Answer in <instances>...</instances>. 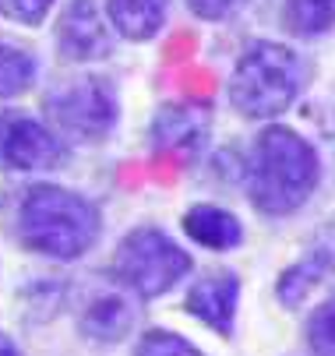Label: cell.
<instances>
[{"mask_svg":"<svg viewBox=\"0 0 335 356\" xmlns=\"http://www.w3.org/2000/svg\"><path fill=\"white\" fill-rule=\"evenodd\" d=\"M183 229L190 240H198L202 247H212V250H229L244 240L240 219L215 205H195L183 216Z\"/></svg>","mask_w":335,"mask_h":356,"instance_id":"obj_12","label":"cell"},{"mask_svg":"<svg viewBox=\"0 0 335 356\" xmlns=\"http://www.w3.org/2000/svg\"><path fill=\"white\" fill-rule=\"evenodd\" d=\"M304 64L282 42H251L229 74V103L240 117L268 120L293 106Z\"/></svg>","mask_w":335,"mask_h":356,"instance_id":"obj_3","label":"cell"},{"mask_svg":"<svg viewBox=\"0 0 335 356\" xmlns=\"http://www.w3.org/2000/svg\"><path fill=\"white\" fill-rule=\"evenodd\" d=\"M318 187L314 148L290 127H265L251 152L247 194L268 216L297 212Z\"/></svg>","mask_w":335,"mask_h":356,"instance_id":"obj_1","label":"cell"},{"mask_svg":"<svg viewBox=\"0 0 335 356\" xmlns=\"http://www.w3.org/2000/svg\"><path fill=\"white\" fill-rule=\"evenodd\" d=\"M64 159L60 141L22 110L0 113V166L15 173L50 170Z\"/></svg>","mask_w":335,"mask_h":356,"instance_id":"obj_6","label":"cell"},{"mask_svg":"<svg viewBox=\"0 0 335 356\" xmlns=\"http://www.w3.org/2000/svg\"><path fill=\"white\" fill-rule=\"evenodd\" d=\"M106 11H110L113 29L124 39L145 42V39H152L163 29L166 11H170V0H110Z\"/></svg>","mask_w":335,"mask_h":356,"instance_id":"obj_10","label":"cell"},{"mask_svg":"<svg viewBox=\"0 0 335 356\" xmlns=\"http://www.w3.org/2000/svg\"><path fill=\"white\" fill-rule=\"evenodd\" d=\"M50 8H54V0H0V15L11 22H22V25H42Z\"/></svg>","mask_w":335,"mask_h":356,"instance_id":"obj_18","label":"cell"},{"mask_svg":"<svg viewBox=\"0 0 335 356\" xmlns=\"http://www.w3.org/2000/svg\"><path fill=\"white\" fill-rule=\"evenodd\" d=\"M22 243L57 261H74L99 240V212L74 191L35 184L18 205Z\"/></svg>","mask_w":335,"mask_h":356,"instance_id":"obj_2","label":"cell"},{"mask_svg":"<svg viewBox=\"0 0 335 356\" xmlns=\"http://www.w3.org/2000/svg\"><path fill=\"white\" fill-rule=\"evenodd\" d=\"M282 25L293 35H321L335 25V0H282Z\"/></svg>","mask_w":335,"mask_h":356,"instance_id":"obj_14","label":"cell"},{"mask_svg":"<svg viewBox=\"0 0 335 356\" xmlns=\"http://www.w3.org/2000/svg\"><path fill=\"white\" fill-rule=\"evenodd\" d=\"M307 339L318 356H335V300L321 303L307 321Z\"/></svg>","mask_w":335,"mask_h":356,"instance_id":"obj_16","label":"cell"},{"mask_svg":"<svg viewBox=\"0 0 335 356\" xmlns=\"http://www.w3.org/2000/svg\"><path fill=\"white\" fill-rule=\"evenodd\" d=\"M131 321H134V314L127 307V300H120L117 293H103L85 307L81 332L92 335L95 342H120L131 332Z\"/></svg>","mask_w":335,"mask_h":356,"instance_id":"obj_13","label":"cell"},{"mask_svg":"<svg viewBox=\"0 0 335 356\" xmlns=\"http://www.w3.org/2000/svg\"><path fill=\"white\" fill-rule=\"evenodd\" d=\"M0 356H18V349H15V346L4 339V335H0Z\"/></svg>","mask_w":335,"mask_h":356,"instance_id":"obj_20","label":"cell"},{"mask_svg":"<svg viewBox=\"0 0 335 356\" xmlns=\"http://www.w3.org/2000/svg\"><path fill=\"white\" fill-rule=\"evenodd\" d=\"M134 356H202V353L173 332H145Z\"/></svg>","mask_w":335,"mask_h":356,"instance_id":"obj_17","label":"cell"},{"mask_svg":"<svg viewBox=\"0 0 335 356\" xmlns=\"http://www.w3.org/2000/svg\"><path fill=\"white\" fill-rule=\"evenodd\" d=\"M209 141V113L195 106H163L152 120V145L170 156H198Z\"/></svg>","mask_w":335,"mask_h":356,"instance_id":"obj_9","label":"cell"},{"mask_svg":"<svg viewBox=\"0 0 335 356\" xmlns=\"http://www.w3.org/2000/svg\"><path fill=\"white\" fill-rule=\"evenodd\" d=\"M46 113L74 138H103L117 124V95L103 78H74L46 95Z\"/></svg>","mask_w":335,"mask_h":356,"instance_id":"obj_5","label":"cell"},{"mask_svg":"<svg viewBox=\"0 0 335 356\" xmlns=\"http://www.w3.org/2000/svg\"><path fill=\"white\" fill-rule=\"evenodd\" d=\"M32 78H35L32 57L22 54V49H15V46H4V42H0V99L25 92Z\"/></svg>","mask_w":335,"mask_h":356,"instance_id":"obj_15","label":"cell"},{"mask_svg":"<svg viewBox=\"0 0 335 356\" xmlns=\"http://www.w3.org/2000/svg\"><path fill=\"white\" fill-rule=\"evenodd\" d=\"M57 46L71 60H99L113 49V35L95 0H71L57 25Z\"/></svg>","mask_w":335,"mask_h":356,"instance_id":"obj_7","label":"cell"},{"mask_svg":"<svg viewBox=\"0 0 335 356\" xmlns=\"http://www.w3.org/2000/svg\"><path fill=\"white\" fill-rule=\"evenodd\" d=\"M190 272V258L156 226L131 229L113 254V279L134 289L141 300L163 296Z\"/></svg>","mask_w":335,"mask_h":356,"instance_id":"obj_4","label":"cell"},{"mask_svg":"<svg viewBox=\"0 0 335 356\" xmlns=\"http://www.w3.org/2000/svg\"><path fill=\"white\" fill-rule=\"evenodd\" d=\"M335 272V236H328L321 247H314L311 258H304L300 265H293L290 272H282L279 275V300L282 303H290V307H300L304 296L328 275Z\"/></svg>","mask_w":335,"mask_h":356,"instance_id":"obj_11","label":"cell"},{"mask_svg":"<svg viewBox=\"0 0 335 356\" xmlns=\"http://www.w3.org/2000/svg\"><path fill=\"white\" fill-rule=\"evenodd\" d=\"M187 8L205 22H219V18H229L233 11H240L244 0H187Z\"/></svg>","mask_w":335,"mask_h":356,"instance_id":"obj_19","label":"cell"},{"mask_svg":"<svg viewBox=\"0 0 335 356\" xmlns=\"http://www.w3.org/2000/svg\"><path fill=\"white\" fill-rule=\"evenodd\" d=\"M236 300H240V279L233 272L219 268L202 275L187 293V311L198 321H205L209 328H215L219 335L233 332V318H236Z\"/></svg>","mask_w":335,"mask_h":356,"instance_id":"obj_8","label":"cell"}]
</instances>
